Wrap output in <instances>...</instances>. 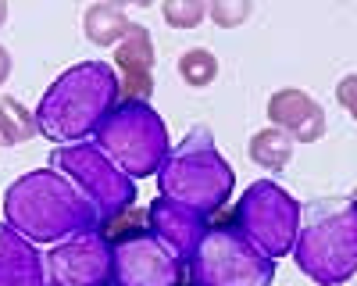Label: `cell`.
<instances>
[{
  "instance_id": "6",
  "label": "cell",
  "mask_w": 357,
  "mask_h": 286,
  "mask_svg": "<svg viewBox=\"0 0 357 286\" xmlns=\"http://www.w3.org/2000/svg\"><path fill=\"white\" fill-rule=\"evenodd\" d=\"M50 168L61 172V176L79 190V197L93 208L97 229L114 222V218H122L136 200V183L97 147L93 140L72 143V147H54Z\"/></svg>"
},
{
  "instance_id": "3",
  "label": "cell",
  "mask_w": 357,
  "mask_h": 286,
  "mask_svg": "<svg viewBox=\"0 0 357 286\" xmlns=\"http://www.w3.org/2000/svg\"><path fill=\"white\" fill-rule=\"evenodd\" d=\"M293 262L318 286L350 283L357 276V193L301 204Z\"/></svg>"
},
{
  "instance_id": "12",
  "label": "cell",
  "mask_w": 357,
  "mask_h": 286,
  "mask_svg": "<svg viewBox=\"0 0 357 286\" xmlns=\"http://www.w3.org/2000/svg\"><path fill=\"white\" fill-rule=\"evenodd\" d=\"M114 72L122 100H151L154 93V40L151 29L132 22L126 40L114 47Z\"/></svg>"
},
{
  "instance_id": "11",
  "label": "cell",
  "mask_w": 357,
  "mask_h": 286,
  "mask_svg": "<svg viewBox=\"0 0 357 286\" xmlns=\"http://www.w3.org/2000/svg\"><path fill=\"white\" fill-rule=\"evenodd\" d=\"M264 111H268L272 129L286 133L293 143H318L325 136V129H329L325 107L307 90H301V86H282V90H275L268 97Z\"/></svg>"
},
{
  "instance_id": "8",
  "label": "cell",
  "mask_w": 357,
  "mask_h": 286,
  "mask_svg": "<svg viewBox=\"0 0 357 286\" xmlns=\"http://www.w3.org/2000/svg\"><path fill=\"white\" fill-rule=\"evenodd\" d=\"M232 225L272 262L293 254L296 233H301V200L282 190L275 179H257L236 200Z\"/></svg>"
},
{
  "instance_id": "4",
  "label": "cell",
  "mask_w": 357,
  "mask_h": 286,
  "mask_svg": "<svg viewBox=\"0 0 357 286\" xmlns=\"http://www.w3.org/2000/svg\"><path fill=\"white\" fill-rule=\"evenodd\" d=\"M158 197H168L197 215H218L236 190V172L215 147V133L207 126H193L158 172Z\"/></svg>"
},
{
  "instance_id": "22",
  "label": "cell",
  "mask_w": 357,
  "mask_h": 286,
  "mask_svg": "<svg viewBox=\"0 0 357 286\" xmlns=\"http://www.w3.org/2000/svg\"><path fill=\"white\" fill-rule=\"evenodd\" d=\"M11 68H15V57H11V50L4 43H0V86L11 79Z\"/></svg>"
},
{
  "instance_id": "1",
  "label": "cell",
  "mask_w": 357,
  "mask_h": 286,
  "mask_svg": "<svg viewBox=\"0 0 357 286\" xmlns=\"http://www.w3.org/2000/svg\"><path fill=\"white\" fill-rule=\"evenodd\" d=\"M122 104L118 72L107 61H79L57 75L36 104V129L57 147L89 143L107 114Z\"/></svg>"
},
{
  "instance_id": "2",
  "label": "cell",
  "mask_w": 357,
  "mask_h": 286,
  "mask_svg": "<svg viewBox=\"0 0 357 286\" xmlns=\"http://www.w3.org/2000/svg\"><path fill=\"white\" fill-rule=\"evenodd\" d=\"M4 222L36 247H54L75 233L97 229L93 208L57 168H33L18 176L4 193Z\"/></svg>"
},
{
  "instance_id": "7",
  "label": "cell",
  "mask_w": 357,
  "mask_h": 286,
  "mask_svg": "<svg viewBox=\"0 0 357 286\" xmlns=\"http://www.w3.org/2000/svg\"><path fill=\"white\" fill-rule=\"evenodd\" d=\"M186 272L190 286H272L275 262L229 222L207 229L186 262Z\"/></svg>"
},
{
  "instance_id": "20",
  "label": "cell",
  "mask_w": 357,
  "mask_h": 286,
  "mask_svg": "<svg viewBox=\"0 0 357 286\" xmlns=\"http://www.w3.org/2000/svg\"><path fill=\"white\" fill-rule=\"evenodd\" d=\"M250 15H254L250 0H211V4H207V18H211L218 29H236Z\"/></svg>"
},
{
  "instance_id": "14",
  "label": "cell",
  "mask_w": 357,
  "mask_h": 286,
  "mask_svg": "<svg viewBox=\"0 0 357 286\" xmlns=\"http://www.w3.org/2000/svg\"><path fill=\"white\" fill-rule=\"evenodd\" d=\"M0 286H50L47 254L8 222H0Z\"/></svg>"
},
{
  "instance_id": "18",
  "label": "cell",
  "mask_w": 357,
  "mask_h": 286,
  "mask_svg": "<svg viewBox=\"0 0 357 286\" xmlns=\"http://www.w3.org/2000/svg\"><path fill=\"white\" fill-rule=\"evenodd\" d=\"M178 79L193 90H204V86H211L218 79V57L211 47H190L178 54Z\"/></svg>"
},
{
  "instance_id": "17",
  "label": "cell",
  "mask_w": 357,
  "mask_h": 286,
  "mask_svg": "<svg viewBox=\"0 0 357 286\" xmlns=\"http://www.w3.org/2000/svg\"><path fill=\"white\" fill-rule=\"evenodd\" d=\"M36 133H40L36 114L22 100H15V97L0 100V147H22V143H29Z\"/></svg>"
},
{
  "instance_id": "24",
  "label": "cell",
  "mask_w": 357,
  "mask_h": 286,
  "mask_svg": "<svg viewBox=\"0 0 357 286\" xmlns=\"http://www.w3.org/2000/svg\"><path fill=\"white\" fill-rule=\"evenodd\" d=\"M336 286H347V283H336Z\"/></svg>"
},
{
  "instance_id": "5",
  "label": "cell",
  "mask_w": 357,
  "mask_h": 286,
  "mask_svg": "<svg viewBox=\"0 0 357 286\" xmlns=\"http://www.w3.org/2000/svg\"><path fill=\"white\" fill-rule=\"evenodd\" d=\"M93 143L132 183L158 176L165 158L172 154L168 126L151 100H122L104 119Z\"/></svg>"
},
{
  "instance_id": "13",
  "label": "cell",
  "mask_w": 357,
  "mask_h": 286,
  "mask_svg": "<svg viewBox=\"0 0 357 286\" xmlns=\"http://www.w3.org/2000/svg\"><path fill=\"white\" fill-rule=\"evenodd\" d=\"M146 225H151V233L178 257V262H190L197 243L204 240L207 229H211L204 215L175 204V200H168V197L151 200V208H146Z\"/></svg>"
},
{
  "instance_id": "9",
  "label": "cell",
  "mask_w": 357,
  "mask_h": 286,
  "mask_svg": "<svg viewBox=\"0 0 357 286\" xmlns=\"http://www.w3.org/2000/svg\"><path fill=\"white\" fill-rule=\"evenodd\" d=\"M186 276V262H178L151 229L111 243V286H183Z\"/></svg>"
},
{
  "instance_id": "10",
  "label": "cell",
  "mask_w": 357,
  "mask_h": 286,
  "mask_svg": "<svg viewBox=\"0 0 357 286\" xmlns=\"http://www.w3.org/2000/svg\"><path fill=\"white\" fill-rule=\"evenodd\" d=\"M50 286H111V240L104 229H86L47 250Z\"/></svg>"
},
{
  "instance_id": "19",
  "label": "cell",
  "mask_w": 357,
  "mask_h": 286,
  "mask_svg": "<svg viewBox=\"0 0 357 286\" xmlns=\"http://www.w3.org/2000/svg\"><path fill=\"white\" fill-rule=\"evenodd\" d=\"M161 15L172 29H197L207 18V4L204 0H165Z\"/></svg>"
},
{
  "instance_id": "16",
  "label": "cell",
  "mask_w": 357,
  "mask_h": 286,
  "mask_svg": "<svg viewBox=\"0 0 357 286\" xmlns=\"http://www.w3.org/2000/svg\"><path fill=\"white\" fill-rule=\"evenodd\" d=\"M293 147L296 143L286 136V133H279V129H257L254 136H250V143H247V154H250V161L257 165V168H264V172H282L289 161H293Z\"/></svg>"
},
{
  "instance_id": "23",
  "label": "cell",
  "mask_w": 357,
  "mask_h": 286,
  "mask_svg": "<svg viewBox=\"0 0 357 286\" xmlns=\"http://www.w3.org/2000/svg\"><path fill=\"white\" fill-rule=\"evenodd\" d=\"M4 22H8V4L0 0V25H4Z\"/></svg>"
},
{
  "instance_id": "21",
  "label": "cell",
  "mask_w": 357,
  "mask_h": 286,
  "mask_svg": "<svg viewBox=\"0 0 357 286\" xmlns=\"http://www.w3.org/2000/svg\"><path fill=\"white\" fill-rule=\"evenodd\" d=\"M336 100H340V107L350 114V119L357 122V72H347L336 82Z\"/></svg>"
},
{
  "instance_id": "15",
  "label": "cell",
  "mask_w": 357,
  "mask_h": 286,
  "mask_svg": "<svg viewBox=\"0 0 357 286\" xmlns=\"http://www.w3.org/2000/svg\"><path fill=\"white\" fill-rule=\"evenodd\" d=\"M129 25H132V18H129L126 4H114V0H97V4H89L82 11V36L93 47H111L114 50L126 40Z\"/></svg>"
}]
</instances>
